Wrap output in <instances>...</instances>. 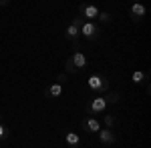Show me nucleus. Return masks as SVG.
Instances as JSON below:
<instances>
[{"instance_id": "obj_12", "label": "nucleus", "mask_w": 151, "mask_h": 148, "mask_svg": "<svg viewBox=\"0 0 151 148\" xmlns=\"http://www.w3.org/2000/svg\"><path fill=\"white\" fill-rule=\"evenodd\" d=\"M149 78V74L147 72H143V70H135L133 74H131V80H133V84H143L145 80Z\"/></svg>"}, {"instance_id": "obj_8", "label": "nucleus", "mask_w": 151, "mask_h": 148, "mask_svg": "<svg viewBox=\"0 0 151 148\" xmlns=\"http://www.w3.org/2000/svg\"><path fill=\"white\" fill-rule=\"evenodd\" d=\"M70 60H73V64H75V68H77V72H81V70L87 68V64H89V60H87V56L83 54L81 50H73V54H70Z\"/></svg>"}, {"instance_id": "obj_1", "label": "nucleus", "mask_w": 151, "mask_h": 148, "mask_svg": "<svg viewBox=\"0 0 151 148\" xmlns=\"http://www.w3.org/2000/svg\"><path fill=\"white\" fill-rule=\"evenodd\" d=\"M79 34L87 40H99L101 36V26H97L95 20H83L79 26Z\"/></svg>"}, {"instance_id": "obj_19", "label": "nucleus", "mask_w": 151, "mask_h": 148, "mask_svg": "<svg viewBox=\"0 0 151 148\" xmlns=\"http://www.w3.org/2000/svg\"><path fill=\"white\" fill-rule=\"evenodd\" d=\"M0 6H10V0H0Z\"/></svg>"}, {"instance_id": "obj_16", "label": "nucleus", "mask_w": 151, "mask_h": 148, "mask_svg": "<svg viewBox=\"0 0 151 148\" xmlns=\"http://www.w3.org/2000/svg\"><path fill=\"white\" fill-rule=\"evenodd\" d=\"M103 124L107 126V128H111V126L115 124V116H113V114H107V116H103Z\"/></svg>"}, {"instance_id": "obj_20", "label": "nucleus", "mask_w": 151, "mask_h": 148, "mask_svg": "<svg viewBox=\"0 0 151 148\" xmlns=\"http://www.w3.org/2000/svg\"><path fill=\"white\" fill-rule=\"evenodd\" d=\"M133 2H139V0H133Z\"/></svg>"}, {"instance_id": "obj_7", "label": "nucleus", "mask_w": 151, "mask_h": 148, "mask_svg": "<svg viewBox=\"0 0 151 148\" xmlns=\"http://www.w3.org/2000/svg\"><path fill=\"white\" fill-rule=\"evenodd\" d=\"M101 120L99 118H95V116H89V118H85L81 122V128L87 132V134H97L99 130H101Z\"/></svg>"}, {"instance_id": "obj_10", "label": "nucleus", "mask_w": 151, "mask_h": 148, "mask_svg": "<svg viewBox=\"0 0 151 148\" xmlns=\"http://www.w3.org/2000/svg\"><path fill=\"white\" fill-rule=\"evenodd\" d=\"M63 90H65V86L63 84H58V82H52V84H48L47 90H45V96L47 98H58L60 94H63Z\"/></svg>"}, {"instance_id": "obj_11", "label": "nucleus", "mask_w": 151, "mask_h": 148, "mask_svg": "<svg viewBox=\"0 0 151 148\" xmlns=\"http://www.w3.org/2000/svg\"><path fill=\"white\" fill-rule=\"evenodd\" d=\"M65 142H67V146L77 148L81 144V136H79L77 132H65Z\"/></svg>"}, {"instance_id": "obj_14", "label": "nucleus", "mask_w": 151, "mask_h": 148, "mask_svg": "<svg viewBox=\"0 0 151 148\" xmlns=\"http://www.w3.org/2000/svg\"><path fill=\"white\" fill-rule=\"evenodd\" d=\"M105 100H107V104H117L119 100H121V94L119 92H115V90H107V96H105Z\"/></svg>"}, {"instance_id": "obj_18", "label": "nucleus", "mask_w": 151, "mask_h": 148, "mask_svg": "<svg viewBox=\"0 0 151 148\" xmlns=\"http://www.w3.org/2000/svg\"><path fill=\"white\" fill-rule=\"evenodd\" d=\"M67 80H69V76H67L65 72H60V74H57V82H58V84H65Z\"/></svg>"}, {"instance_id": "obj_3", "label": "nucleus", "mask_w": 151, "mask_h": 148, "mask_svg": "<svg viewBox=\"0 0 151 148\" xmlns=\"http://www.w3.org/2000/svg\"><path fill=\"white\" fill-rule=\"evenodd\" d=\"M87 84H89V88L95 92H99V94H103V92L109 90V80L101 76V74H91L89 80H87Z\"/></svg>"}, {"instance_id": "obj_6", "label": "nucleus", "mask_w": 151, "mask_h": 148, "mask_svg": "<svg viewBox=\"0 0 151 148\" xmlns=\"http://www.w3.org/2000/svg\"><path fill=\"white\" fill-rule=\"evenodd\" d=\"M97 136H99V142L103 144V146H111V144H115L117 142V134L111 130V128H107V126H101V130L97 132Z\"/></svg>"}, {"instance_id": "obj_9", "label": "nucleus", "mask_w": 151, "mask_h": 148, "mask_svg": "<svg viewBox=\"0 0 151 148\" xmlns=\"http://www.w3.org/2000/svg\"><path fill=\"white\" fill-rule=\"evenodd\" d=\"M81 22H83V18L77 14V18L73 20V22L67 26V30H65V36H67V40H75L77 36H79V26H81Z\"/></svg>"}, {"instance_id": "obj_17", "label": "nucleus", "mask_w": 151, "mask_h": 148, "mask_svg": "<svg viewBox=\"0 0 151 148\" xmlns=\"http://www.w3.org/2000/svg\"><path fill=\"white\" fill-rule=\"evenodd\" d=\"M65 68H67V72H70V74H73V72H77V68H75V64H73V60H67V64H65Z\"/></svg>"}, {"instance_id": "obj_4", "label": "nucleus", "mask_w": 151, "mask_h": 148, "mask_svg": "<svg viewBox=\"0 0 151 148\" xmlns=\"http://www.w3.org/2000/svg\"><path fill=\"white\" fill-rule=\"evenodd\" d=\"M145 14H147V6L143 4V2H133L131 4V8H129V16H131V20L135 24H139L143 18H145Z\"/></svg>"}, {"instance_id": "obj_15", "label": "nucleus", "mask_w": 151, "mask_h": 148, "mask_svg": "<svg viewBox=\"0 0 151 148\" xmlns=\"http://www.w3.org/2000/svg\"><path fill=\"white\" fill-rule=\"evenodd\" d=\"M8 136H10V130H8V126L4 124L2 120H0V144H4L6 140H8Z\"/></svg>"}, {"instance_id": "obj_2", "label": "nucleus", "mask_w": 151, "mask_h": 148, "mask_svg": "<svg viewBox=\"0 0 151 148\" xmlns=\"http://www.w3.org/2000/svg\"><path fill=\"white\" fill-rule=\"evenodd\" d=\"M107 106H109V104H107V100H105V96L99 94V96H95V98L89 100V104H87L85 110L91 114V116H101V114L107 110Z\"/></svg>"}, {"instance_id": "obj_13", "label": "nucleus", "mask_w": 151, "mask_h": 148, "mask_svg": "<svg viewBox=\"0 0 151 148\" xmlns=\"http://www.w3.org/2000/svg\"><path fill=\"white\" fill-rule=\"evenodd\" d=\"M95 20H99V22L103 24V26H109V24H111V20H113V16H111L109 12L99 10V14H97V18H95Z\"/></svg>"}, {"instance_id": "obj_5", "label": "nucleus", "mask_w": 151, "mask_h": 148, "mask_svg": "<svg viewBox=\"0 0 151 148\" xmlns=\"http://www.w3.org/2000/svg\"><path fill=\"white\" fill-rule=\"evenodd\" d=\"M97 14H99V6H95V4L83 2L81 6H79V16H81L83 20H95Z\"/></svg>"}]
</instances>
